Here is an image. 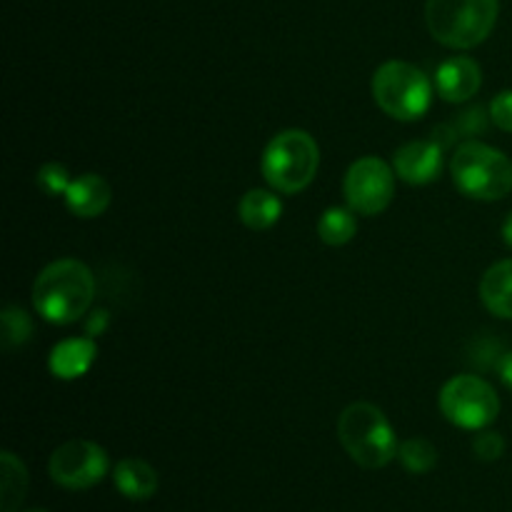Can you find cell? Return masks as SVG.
I'll return each mask as SVG.
<instances>
[{"label":"cell","instance_id":"cell-1","mask_svg":"<svg viewBox=\"0 0 512 512\" xmlns=\"http://www.w3.org/2000/svg\"><path fill=\"white\" fill-rule=\"evenodd\" d=\"M95 298V275L75 258L45 265L33 283V308L53 325H73Z\"/></svg>","mask_w":512,"mask_h":512},{"label":"cell","instance_id":"cell-2","mask_svg":"<svg viewBox=\"0 0 512 512\" xmlns=\"http://www.w3.org/2000/svg\"><path fill=\"white\" fill-rule=\"evenodd\" d=\"M500 15V0H428L425 23L440 45L470 50L485 43Z\"/></svg>","mask_w":512,"mask_h":512},{"label":"cell","instance_id":"cell-3","mask_svg":"<svg viewBox=\"0 0 512 512\" xmlns=\"http://www.w3.org/2000/svg\"><path fill=\"white\" fill-rule=\"evenodd\" d=\"M338 440L345 453L368 470L385 468L400 450L393 425L373 403H353L340 413Z\"/></svg>","mask_w":512,"mask_h":512},{"label":"cell","instance_id":"cell-4","mask_svg":"<svg viewBox=\"0 0 512 512\" xmlns=\"http://www.w3.org/2000/svg\"><path fill=\"white\" fill-rule=\"evenodd\" d=\"M455 188L473 200L493 203L512 193V160L480 140H465L450 160Z\"/></svg>","mask_w":512,"mask_h":512},{"label":"cell","instance_id":"cell-5","mask_svg":"<svg viewBox=\"0 0 512 512\" xmlns=\"http://www.w3.org/2000/svg\"><path fill=\"white\" fill-rule=\"evenodd\" d=\"M320 165V148L305 130L290 128L275 135L263 150L260 170L268 185L278 193L295 195L313 183Z\"/></svg>","mask_w":512,"mask_h":512},{"label":"cell","instance_id":"cell-6","mask_svg":"<svg viewBox=\"0 0 512 512\" xmlns=\"http://www.w3.org/2000/svg\"><path fill=\"white\" fill-rule=\"evenodd\" d=\"M373 98L385 115L400 123H413L430 110L433 83L413 63L388 60L373 75Z\"/></svg>","mask_w":512,"mask_h":512},{"label":"cell","instance_id":"cell-7","mask_svg":"<svg viewBox=\"0 0 512 512\" xmlns=\"http://www.w3.org/2000/svg\"><path fill=\"white\" fill-rule=\"evenodd\" d=\"M440 410L463 430H483L500 415V398L488 380L478 375H455L440 390Z\"/></svg>","mask_w":512,"mask_h":512},{"label":"cell","instance_id":"cell-8","mask_svg":"<svg viewBox=\"0 0 512 512\" xmlns=\"http://www.w3.org/2000/svg\"><path fill=\"white\" fill-rule=\"evenodd\" d=\"M395 170L385 160L368 155L355 160L343 180L348 208L358 215H380L395 195Z\"/></svg>","mask_w":512,"mask_h":512},{"label":"cell","instance_id":"cell-9","mask_svg":"<svg viewBox=\"0 0 512 512\" xmlns=\"http://www.w3.org/2000/svg\"><path fill=\"white\" fill-rule=\"evenodd\" d=\"M108 453L93 440H68L50 455V478L65 490H88L108 475Z\"/></svg>","mask_w":512,"mask_h":512},{"label":"cell","instance_id":"cell-10","mask_svg":"<svg viewBox=\"0 0 512 512\" xmlns=\"http://www.w3.org/2000/svg\"><path fill=\"white\" fill-rule=\"evenodd\" d=\"M445 150L433 138L413 140L398 148L393 158V170L403 183L408 185H428L443 170Z\"/></svg>","mask_w":512,"mask_h":512},{"label":"cell","instance_id":"cell-11","mask_svg":"<svg viewBox=\"0 0 512 512\" xmlns=\"http://www.w3.org/2000/svg\"><path fill=\"white\" fill-rule=\"evenodd\" d=\"M483 85V70L468 55H453L435 70V90L448 103H465Z\"/></svg>","mask_w":512,"mask_h":512},{"label":"cell","instance_id":"cell-12","mask_svg":"<svg viewBox=\"0 0 512 512\" xmlns=\"http://www.w3.org/2000/svg\"><path fill=\"white\" fill-rule=\"evenodd\" d=\"M98 345L93 338H68L50 350L48 368L58 380H78L93 368Z\"/></svg>","mask_w":512,"mask_h":512},{"label":"cell","instance_id":"cell-13","mask_svg":"<svg viewBox=\"0 0 512 512\" xmlns=\"http://www.w3.org/2000/svg\"><path fill=\"white\" fill-rule=\"evenodd\" d=\"M65 198V208L78 218H98L108 210L113 190H110L108 180L100 178L95 173H85L70 183Z\"/></svg>","mask_w":512,"mask_h":512},{"label":"cell","instance_id":"cell-14","mask_svg":"<svg viewBox=\"0 0 512 512\" xmlns=\"http://www.w3.org/2000/svg\"><path fill=\"white\" fill-rule=\"evenodd\" d=\"M480 300L495 318L512 320V258L485 270L480 280Z\"/></svg>","mask_w":512,"mask_h":512},{"label":"cell","instance_id":"cell-15","mask_svg":"<svg viewBox=\"0 0 512 512\" xmlns=\"http://www.w3.org/2000/svg\"><path fill=\"white\" fill-rule=\"evenodd\" d=\"M113 483L118 493H123L130 500H148L158 490L160 478L150 463L140 458H125L115 465Z\"/></svg>","mask_w":512,"mask_h":512},{"label":"cell","instance_id":"cell-16","mask_svg":"<svg viewBox=\"0 0 512 512\" xmlns=\"http://www.w3.org/2000/svg\"><path fill=\"white\" fill-rule=\"evenodd\" d=\"M240 223L250 230H268L283 215V203H280L278 195L273 190L253 188L243 195L238 205Z\"/></svg>","mask_w":512,"mask_h":512},{"label":"cell","instance_id":"cell-17","mask_svg":"<svg viewBox=\"0 0 512 512\" xmlns=\"http://www.w3.org/2000/svg\"><path fill=\"white\" fill-rule=\"evenodd\" d=\"M353 208H328L318 220V235L325 245L330 248H340V245H348L350 240L358 233V218H355Z\"/></svg>","mask_w":512,"mask_h":512},{"label":"cell","instance_id":"cell-18","mask_svg":"<svg viewBox=\"0 0 512 512\" xmlns=\"http://www.w3.org/2000/svg\"><path fill=\"white\" fill-rule=\"evenodd\" d=\"M0 468H3V485H0V500H3V505H0V512H15L18 505L23 503L25 490H28V470L8 450L0 455Z\"/></svg>","mask_w":512,"mask_h":512},{"label":"cell","instance_id":"cell-19","mask_svg":"<svg viewBox=\"0 0 512 512\" xmlns=\"http://www.w3.org/2000/svg\"><path fill=\"white\" fill-rule=\"evenodd\" d=\"M398 458L408 473L425 475L438 465V450H435V445L430 443V440L410 438L405 440V443H400Z\"/></svg>","mask_w":512,"mask_h":512},{"label":"cell","instance_id":"cell-20","mask_svg":"<svg viewBox=\"0 0 512 512\" xmlns=\"http://www.w3.org/2000/svg\"><path fill=\"white\" fill-rule=\"evenodd\" d=\"M0 323H3V335H0V340H3L5 350L20 348V345L28 343L30 335H33V320H30V315L25 313L23 308H18V305L3 308Z\"/></svg>","mask_w":512,"mask_h":512},{"label":"cell","instance_id":"cell-21","mask_svg":"<svg viewBox=\"0 0 512 512\" xmlns=\"http://www.w3.org/2000/svg\"><path fill=\"white\" fill-rule=\"evenodd\" d=\"M490 123H493V120H490V113H485L483 105H473V108L463 110V113H460L450 125L455 128L458 138L473 140L475 135H483Z\"/></svg>","mask_w":512,"mask_h":512},{"label":"cell","instance_id":"cell-22","mask_svg":"<svg viewBox=\"0 0 512 512\" xmlns=\"http://www.w3.org/2000/svg\"><path fill=\"white\" fill-rule=\"evenodd\" d=\"M70 183H73V180H70L68 168H65V165L45 163L43 168L38 170L40 190H43V193H48V195H53V198H55V195L68 193Z\"/></svg>","mask_w":512,"mask_h":512},{"label":"cell","instance_id":"cell-23","mask_svg":"<svg viewBox=\"0 0 512 512\" xmlns=\"http://www.w3.org/2000/svg\"><path fill=\"white\" fill-rule=\"evenodd\" d=\"M473 453L478 455L480 460H485V463H493V460L503 458V453H505L503 435H498V433H480V435H475Z\"/></svg>","mask_w":512,"mask_h":512},{"label":"cell","instance_id":"cell-24","mask_svg":"<svg viewBox=\"0 0 512 512\" xmlns=\"http://www.w3.org/2000/svg\"><path fill=\"white\" fill-rule=\"evenodd\" d=\"M490 120L505 133H512V90H503L490 100Z\"/></svg>","mask_w":512,"mask_h":512},{"label":"cell","instance_id":"cell-25","mask_svg":"<svg viewBox=\"0 0 512 512\" xmlns=\"http://www.w3.org/2000/svg\"><path fill=\"white\" fill-rule=\"evenodd\" d=\"M498 370H500V380L505 383V388L512 390V350H510V353H505L503 358H500Z\"/></svg>","mask_w":512,"mask_h":512},{"label":"cell","instance_id":"cell-26","mask_svg":"<svg viewBox=\"0 0 512 512\" xmlns=\"http://www.w3.org/2000/svg\"><path fill=\"white\" fill-rule=\"evenodd\" d=\"M503 240L508 248H512V213L505 218V223H503Z\"/></svg>","mask_w":512,"mask_h":512},{"label":"cell","instance_id":"cell-27","mask_svg":"<svg viewBox=\"0 0 512 512\" xmlns=\"http://www.w3.org/2000/svg\"><path fill=\"white\" fill-rule=\"evenodd\" d=\"M30 512H45V510H30Z\"/></svg>","mask_w":512,"mask_h":512}]
</instances>
